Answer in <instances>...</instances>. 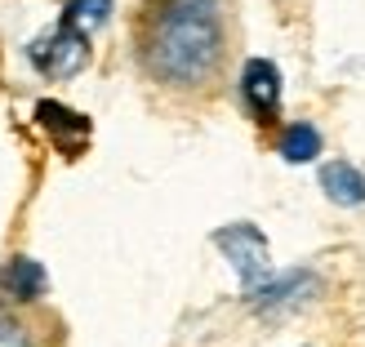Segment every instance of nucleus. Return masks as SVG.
Segmentation results:
<instances>
[{"label":"nucleus","mask_w":365,"mask_h":347,"mask_svg":"<svg viewBox=\"0 0 365 347\" xmlns=\"http://www.w3.org/2000/svg\"><path fill=\"white\" fill-rule=\"evenodd\" d=\"M227 53L223 0H160L143 18L138 58L170 89H200L218 76Z\"/></svg>","instance_id":"nucleus-1"},{"label":"nucleus","mask_w":365,"mask_h":347,"mask_svg":"<svg viewBox=\"0 0 365 347\" xmlns=\"http://www.w3.org/2000/svg\"><path fill=\"white\" fill-rule=\"evenodd\" d=\"M214 245L227 254V263L236 271V281L250 289H259L272 276V249H267V236L254 227V223H227L214 232Z\"/></svg>","instance_id":"nucleus-2"},{"label":"nucleus","mask_w":365,"mask_h":347,"mask_svg":"<svg viewBox=\"0 0 365 347\" xmlns=\"http://www.w3.org/2000/svg\"><path fill=\"white\" fill-rule=\"evenodd\" d=\"M27 58L36 63L41 76H49V81H71L89 63V36L76 31V27H67L63 18H58V27L27 45Z\"/></svg>","instance_id":"nucleus-3"},{"label":"nucleus","mask_w":365,"mask_h":347,"mask_svg":"<svg viewBox=\"0 0 365 347\" xmlns=\"http://www.w3.org/2000/svg\"><path fill=\"white\" fill-rule=\"evenodd\" d=\"M321 289V281L312 271H281V276H267L259 289H250V307L263 316H277V312H289V307L307 303Z\"/></svg>","instance_id":"nucleus-4"},{"label":"nucleus","mask_w":365,"mask_h":347,"mask_svg":"<svg viewBox=\"0 0 365 347\" xmlns=\"http://www.w3.org/2000/svg\"><path fill=\"white\" fill-rule=\"evenodd\" d=\"M241 98L254 120H272L281 112V71L272 58H250L241 71Z\"/></svg>","instance_id":"nucleus-5"},{"label":"nucleus","mask_w":365,"mask_h":347,"mask_svg":"<svg viewBox=\"0 0 365 347\" xmlns=\"http://www.w3.org/2000/svg\"><path fill=\"white\" fill-rule=\"evenodd\" d=\"M0 289H5L14 303H36V299H45L49 276H45V267L36 263V259L18 254V259H9L5 271H0Z\"/></svg>","instance_id":"nucleus-6"},{"label":"nucleus","mask_w":365,"mask_h":347,"mask_svg":"<svg viewBox=\"0 0 365 347\" xmlns=\"http://www.w3.org/2000/svg\"><path fill=\"white\" fill-rule=\"evenodd\" d=\"M36 120H41V130H49L53 138L63 143V152H76L81 143L89 138V116H81V112H71V107H63V103H53V98H45V103H36Z\"/></svg>","instance_id":"nucleus-7"},{"label":"nucleus","mask_w":365,"mask_h":347,"mask_svg":"<svg viewBox=\"0 0 365 347\" xmlns=\"http://www.w3.org/2000/svg\"><path fill=\"white\" fill-rule=\"evenodd\" d=\"M321 192L334 205H365V174L352 160H330V165H321Z\"/></svg>","instance_id":"nucleus-8"},{"label":"nucleus","mask_w":365,"mask_h":347,"mask_svg":"<svg viewBox=\"0 0 365 347\" xmlns=\"http://www.w3.org/2000/svg\"><path fill=\"white\" fill-rule=\"evenodd\" d=\"M281 156L289 160V165H307V160H317V156H321V130H317L312 120L285 125V134H281Z\"/></svg>","instance_id":"nucleus-9"},{"label":"nucleus","mask_w":365,"mask_h":347,"mask_svg":"<svg viewBox=\"0 0 365 347\" xmlns=\"http://www.w3.org/2000/svg\"><path fill=\"white\" fill-rule=\"evenodd\" d=\"M107 18H112V0H67V9H63V23L85 36L98 31Z\"/></svg>","instance_id":"nucleus-10"}]
</instances>
